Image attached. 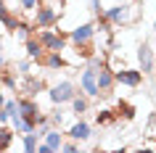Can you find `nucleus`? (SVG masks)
<instances>
[{"mask_svg":"<svg viewBox=\"0 0 156 153\" xmlns=\"http://www.w3.org/2000/svg\"><path fill=\"white\" fill-rule=\"evenodd\" d=\"M140 13H143V8H140L138 3H114V5H103V16L116 26H132V24H138V19Z\"/></svg>","mask_w":156,"mask_h":153,"instance_id":"1","label":"nucleus"},{"mask_svg":"<svg viewBox=\"0 0 156 153\" xmlns=\"http://www.w3.org/2000/svg\"><path fill=\"white\" fill-rule=\"evenodd\" d=\"M61 5H50V3H37L32 11V24L34 29H48V26H56L61 21Z\"/></svg>","mask_w":156,"mask_h":153,"instance_id":"2","label":"nucleus"},{"mask_svg":"<svg viewBox=\"0 0 156 153\" xmlns=\"http://www.w3.org/2000/svg\"><path fill=\"white\" fill-rule=\"evenodd\" d=\"M34 37L40 40L42 50H61L66 48V32H61V29H56V26H48V29H34Z\"/></svg>","mask_w":156,"mask_h":153,"instance_id":"3","label":"nucleus"},{"mask_svg":"<svg viewBox=\"0 0 156 153\" xmlns=\"http://www.w3.org/2000/svg\"><path fill=\"white\" fill-rule=\"evenodd\" d=\"M77 85L74 82H69V79H61V82H56V85H50L45 92H48V100L53 106H64V103H69L74 95H77Z\"/></svg>","mask_w":156,"mask_h":153,"instance_id":"4","label":"nucleus"},{"mask_svg":"<svg viewBox=\"0 0 156 153\" xmlns=\"http://www.w3.org/2000/svg\"><path fill=\"white\" fill-rule=\"evenodd\" d=\"M95 71H98V69H95V66H90V64H85L82 69H80V85H77V87H80V92H85V95L90 98H101V92H98V82H95Z\"/></svg>","mask_w":156,"mask_h":153,"instance_id":"5","label":"nucleus"},{"mask_svg":"<svg viewBox=\"0 0 156 153\" xmlns=\"http://www.w3.org/2000/svg\"><path fill=\"white\" fill-rule=\"evenodd\" d=\"M95 37V21H82V24H74L66 29V40L74 45H82V42H93Z\"/></svg>","mask_w":156,"mask_h":153,"instance_id":"6","label":"nucleus"},{"mask_svg":"<svg viewBox=\"0 0 156 153\" xmlns=\"http://www.w3.org/2000/svg\"><path fill=\"white\" fill-rule=\"evenodd\" d=\"M143 71L135 69V66H122V69H116L114 71V82L116 85H122V87H140L143 85Z\"/></svg>","mask_w":156,"mask_h":153,"instance_id":"7","label":"nucleus"},{"mask_svg":"<svg viewBox=\"0 0 156 153\" xmlns=\"http://www.w3.org/2000/svg\"><path fill=\"white\" fill-rule=\"evenodd\" d=\"M154 58H156V50H154V45L148 40H143L140 42V48H138V69L143 71V77H148V74H154Z\"/></svg>","mask_w":156,"mask_h":153,"instance_id":"8","label":"nucleus"},{"mask_svg":"<svg viewBox=\"0 0 156 153\" xmlns=\"http://www.w3.org/2000/svg\"><path fill=\"white\" fill-rule=\"evenodd\" d=\"M95 82H98V92L103 98H108L114 92L116 82H114V71L108 69V66H98V71H95Z\"/></svg>","mask_w":156,"mask_h":153,"instance_id":"9","label":"nucleus"},{"mask_svg":"<svg viewBox=\"0 0 156 153\" xmlns=\"http://www.w3.org/2000/svg\"><path fill=\"white\" fill-rule=\"evenodd\" d=\"M66 137H72L77 143H85V140H90V124L82 119V116H77V121H72V127L64 132Z\"/></svg>","mask_w":156,"mask_h":153,"instance_id":"10","label":"nucleus"},{"mask_svg":"<svg viewBox=\"0 0 156 153\" xmlns=\"http://www.w3.org/2000/svg\"><path fill=\"white\" fill-rule=\"evenodd\" d=\"M0 21L5 24V29H8V32H16L19 26L24 24V19H21V16H13V13H11V8L3 3V0H0Z\"/></svg>","mask_w":156,"mask_h":153,"instance_id":"11","label":"nucleus"},{"mask_svg":"<svg viewBox=\"0 0 156 153\" xmlns=\"http://www.w3.org/2000/svg\"><path fill=\"white\" fill-rule=\"evenodd\" d=\"M69 103H72V116H82V113L90 111V98L85 95V92H80V90H77V95Z\"/></svg>","mask_w":156,"mask_h":153,"instance_id":"12","label":"nucleus"},{"mask_svg":"<svg viewBox=\"0 0 156 153\" xmlns=\"http://www.w3.org/2000/svg\"><path fill=\"white\" fill-rule=\"evenodd\" d=\"M24 50H27V58H32V61H40V56L45 53V50H42V45H40V40H37L34 34L24 40Z\"/></svg>","mask_w":156,"mask_h":153,"instance_id":"13","label":"nucleus"},{"mask_svg":"<svg viewBox=\"0 0 156 153\" xmlns=\"http://www.w3.org/2000/svg\"><path fill=\"white\" fill-rule=\"evenodd\" d=\"M64 137H66V135H64V132H61L58 127H50L48 132L42 135V143H48L53 151H58V148H61V143H64Z\"/></svg>","mask_w":156,"mask_h":153,"instance_id":"14","label":"nucleus"},{"mask_svg":"<svg viewBox=\"0 0 156 153\" xmlns=\"http://www.w3.org/2000/svg\"><path fill=\"white\" fill-rule=\"evenodd\" d=\"M114 113H116V121H130V119H135V106L130 103V100H119L116 103V108H114Z\"/></svg>","mask_w":156,"mask_h":153,"instance_id":"15","label":"nucleus"},{"mask_svg":"<svg viewBox=\"0 0 156 153\" xmlns=\"http://www.w3.org/2000/svg\"><path fill=\"white\" fill-rule=\"evenodd\" d=\"M95 124H101V127H114V124H116L114 108H101V111L95 113Z\"/></svg>","mask_w":156,"mask_h":153,"instance_id":"16","label":"nucleus"},{"mask_svg":"<svg viewBox=\"0 0 156 153\" xmlns=\"http://www.w3.org/2000/svg\"><path fill=\"white\" fill-rule=\"evenodd\" d=\"M13 140H16V132L11 129V124H0V151H8Z\"/></svg>","mask_w":156,"mask_h":153,"instance_id":"17","label":"nucleus"},{"mask_svg":"<svg viewBox=\"0 0 156 153\" xmlns=\"http://www.w3.org/2000/svg\"><path fill=\"white\" fill-rule=\"evenodd\" d=\"M19 137H21V151H27V153H34V151H37L40 137L34 135V129H32V132H24V135H19Z\"/></svg>","mask_w":156,"mask_h":153,"instance_id":"18","label":"nucleus"},{"mask_svg":"<svg viewBox=\"0 0 156 153\" xmlns=\"http://www.w3.org/2000/svg\"><path fill=\"white\" fill-rule=\"evenodd\" d=\"M48 119H50V127H58V129H61V124L66 121V111L61 108V106H56V108L48 113Z\"/></svg>","mask_w":156,"mask_h":153,"instance_id":"19","label":"nucleus"},{"mask_svg":"<svg viewBox=\"0 0 156 153\" xmlns=\"http://www.w3.org/2000/svg\"><path fill=\"white\" fill-rule=\"evenodd\" d=\"M58 151H64V153H77V151H80V143H77V140H72V137H69V140L64 137V143H61V148H58Z\"/></svg>","mask_w":156,"mask_h":153,"instance_id":"20","label":"nucleus"},{"mask_svg":"<svg viewBox=\"0 0 156 153\" xmlns=\"http://www.w3.org/2000/svg\"><path fill=\"white\" fill-rule=\"evenodd\" d=\"M37 3H40V0H19V8L24 11V13H32Z\"/></svg>","mask_w":156,"mask_h":153,"instance_id":"21","label":"nucleus"},{"mask_svg":"<svg viewBox=\"0 0 156 153\" xmlns=\"http://www.w3.org/2000/svg\"><path fill=\"white\" fill-rule=\"evenodd\" d=\"M143 132H146L143 137H156V113L151 116V119H148V127L143 129Z\"/></svg>","mask_w":156,"mask_h":153,"instance_id":"22","label":"nucleus"},{"mask_svg":"<svg viewBox=\"0 0 156 153\" xmlns=\"http://www.w3.org/2000/svg\"><path fill=\"white\" fill-rule=\"evenodd\" d=\"M5 103V95H3V87H0V106Z\"/></svg>","mask_w":156,"mask_h":153,"instance_id":"23","label":"nucleus"},{"mask_svg":"<svg viewBox=\"0 0 156 153\" xmlns=\"http://www.w3.org/2000/svg\"><path fill=\"white\" fill-rule=\"evenodd\" d=\"M66 3H69V0H58V5H66Z\"/></svg>","mask_w":156,"mask_h":153,"instance_id":"24","label":"nucleus"},{"mask_svg":"<svg viewBox=\"0 0 156 153\" xmlns=\"http://www.w3.org/2000/svg\"><path fill=\"white\" fill-rule=\"evenodd\" d=\"M0 66H5V58H3V56H0Z\"/></svg>","mask_w":156,"mask_h":153,"instance_id":"25","label":"nucleus"},{"mask_svg":"<svg viewBox=\"0 0 156 153\" xmlns=\"http://www.w3.org/2000/svg\"><path fill=\"white\" fill-rule=\"evenodd\" d=\"M0 50H3V37H0Z\"/></svg>","mask_w":156,"mask_h":153,"instance_id":"26","label":"nucleus"},{"mask_svg":"<svg viewBox=\"0 0 156 153\" xmlns=\"http://www.w3.org/2000/svg\"><path fill=\"white\" fill-rule=\"evenodd\" d=\"M154 32H156V21H154Z\"/></svg>","mask_w":156,"mask_h":153,"instance_id":"27","label":"nucleus"}]
</instances>
